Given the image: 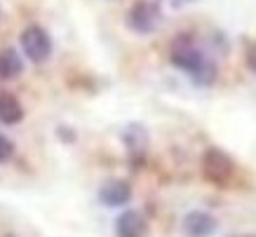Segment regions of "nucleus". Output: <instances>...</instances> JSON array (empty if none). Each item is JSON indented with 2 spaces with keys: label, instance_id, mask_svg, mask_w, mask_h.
Listing matches in <instances>:
<instances>
[{
  "label": "nucleus",
  "instance_id": "obj_9",
  "mask_svg": "<svg viewBox=\"0 0 256 237\" xmlns=\"http://www.w3.org/2000/svg\"><path fill=\"white\" fill-rule=\"evenodd\" d=\"M24 73V59L14 47L0 50V80H14Z\"/></svg>",
  "mask_w": 256,
  "mask_h": 237
},
{
  "label": "nucleus",
  "instance_id": "obj_8",
  "mask_svg": "<svg viewBox=\"0 0 256 237\" xmlns=\"http://www.w3.org/2000/svg\"><path fill=\"white\" fill-rule=\"evenodd\" d=\"M148 221L141 212L127 209L116 218V237H146Z\"/></svg>",
  "mask_w": 256,
  "mask_h": 237
},
{
  "label": "nucleus",
  "instance_id": "obj_1",
  "mask_svg": "<svg viewBox=\"0 0 256 237\" xmlns=\"http://www.w3.org/2000/svg\"><path fill=\"white\" fill-rule=\"evenodd\" d=\"M170 62L174 68L184 70L198 87H212L218 78L216 64L204 56V52L195 45L190 36H181L172 42Z\"/></svg>",
  "mask_w": 256,
  "mask_h": 237
},
{
  "label": "nucleus",
  "instance_id": "obj_7",
  "mask_svg": "<svg viewBox=\"0 0 256 237\" xmlns=\"http://www.w3.org/2000/svg\"><path fill=\"white\" fill-rule=\"evenodd\" d=\"M132 200V186L122 181V178H113V181H106V184L99 188V202L104 206H124Z\"/></svg>",
  "mask_w": 256,
  "mask_h": 237
},
{
  "label": "nucleus",
  "instance_id": "obj_13",
  "mask_svg": "<svg viewBox=\"0 0 256 237\" xmlns=\"http://www.w3.org/2000/svg\"><path fill=\"white\" fill-rule=\"evenodd\" d=\"M247 68L252 70V73H256V50L254 47L247 50Z\"/></svg>",
  "mask_w": 256,
  "mask_h": 237
},
{
  "label": "nucleus",
  "instance_id": "obj_2",
  "mask_svg": "<svg viewBox=\"0 0 256 237\" xmlns=\"http://www.w3.org/2000/svg\"><path fill=\"white\" fill-rule=\"evenodd\" d=\"M200 169H202L204 181L212 186H228L235 176L233 158L226 153L224 148H216V146H212V148H207L202 153Z\"/></svg>",
  "mask_w": 256,
  "mask_h": 237
},
{
  "label": "nucleus",
  "instance_id": "obj_3",
  "mask_svg": "<svg viewBox=\"0 0 256 237\" xmlns=\"http://www.w3.org/2000/svg\"><path fill=\"white\" fill-rule=\"evenodd\" d=\"M127 26L130 31L141 33V36H148L153 33L162 22V8L158 0H136L130 12H127Z\"/></svg>",
  "mask_w": 256,
  "mask_h": 237
},
{
  "label": "nucleus",
  "instance_id": "obj_12",
  "mask_svg": "<svg viewBox=\"0 0 256 237\" xmlns=\"http://www.w3.org/2000/svg\"><path fill=\"white\" fill-rule=\"evenodd\" d=\"M56 134H59L64 141H68V144H73V141H76V134H73V130H68V127H59V130H56Z\"/></svg>",
  "mask_w": 256,
  "mask_h": 237
},
{
  "label": "nucleus",
  "instance_id": "obj_11",
  "mask_svg": "<svg viewBox=\"0 0 256 237\" xmlns=\"http://www.w3.org/2000/svg\"><path fill=\"white\" fill-rule=\"evenodd\" d=\"M14 155V144L5 134H0V162H8Z\"/></svg>",
  "mask_w": 256,
  "mask_h": 237
},
{
  "label": "nucleus",
  "instance_id": "obj_14",
  "mask_svg": "<svg viewBox=\"0 0 256 237\" xmlns=\"http://www.w3.org/2000/svg\"><path fill=\"white\" fill-rule=\"evenodd\" d=\"M233 237H256V235H233Z\"/></svg>",
  "mask_w": 256,
  "mask_h": 237
},
{
  "label": "nucleus",
  "instance_id": "obj_4",
  "mask_svg": "<svg viewBox=\"0 0 256 237\" xmlns=\"http://www.w3.org/2000/svg\"><path fill=\"white\" fill-rule=\"evenodd\" d=\"M19 45H22L24 54L28 56V62L33 64H45L52 56V38L42 26H36V24L22 31Z\"/></svg>",
  "mask_w": 256,
  "mask_h": 237
},
{
  "label": "nucleus",
  "instance_id": "obj_6",
  "mask_svg": "<svg viewBox=\"0 0 256 237\" xmlns=\"http://www.w3.org/2000/svg\"><path fill=\"white\" fill-rule=\"evenodd\" d=\"M218 223L210 212H188L181 221V230L186 237H212L216 232Z\"/></svg>",
  "mask_w": 256,
  "mask_h": 237
},
{
  "label": "nucleus",
  "instance_id": "obj_10",
  "mask_svg": "<svg viewBox=\"0 0 256 237\" xmlns=\"http://www.w3.org/2000/svg\"><path fill=\"white\" fill-rule=\"evenodd\" d=\"M24 120V106L14 94L0 92V122L2 124H16Z\"/></svg>",
  "mask_w": 256,
  "mask_h": 237
},
{
  "label": "nucleus",
  "instance_id": "obj_5",
  "mask_svg": "<svg viewBox=\"0 0 256 237\" xmlns=\"http://www.w3.org/2000/svg\"><path fill=\"white\" fill-rule=\"evenodd\" d=\"M122 141H124V148H127V155H130L132 164L144 162L146 150H148V132H146V127L139 124V122H130L122 130Z\"/></svg>",
  "mask_w": 256,
  "mask_h": 237
},
{
  "label": "nucleus",
  "instance_id": "obj_15",
  "mask_svg": "<svg viewBox=\"0 0 256 237\" xmlns=\"http://www.w3.org/2000/svg\"><path fill=\"white\" fill-rule=\"evenodd\" d=\"M5 237H16V235H5Z\"/></svg>",
  "mask_w": 256,
  "mask_h": 237
},
{
  "label": "nucleus",
  "instance_id": "obj_16",
  "mask_svg": "<svg viewBox=\"0 0 256 237\" xmlns=\"http://www.w3.org/2000/svg\"><path fill=\"white\" fill-rule=\"evenodd\" d=\"M188 2H193V0H188Z\"/></svg>",
  "mask_w": 256,
  "mask_h": 237
}]
</instances>
